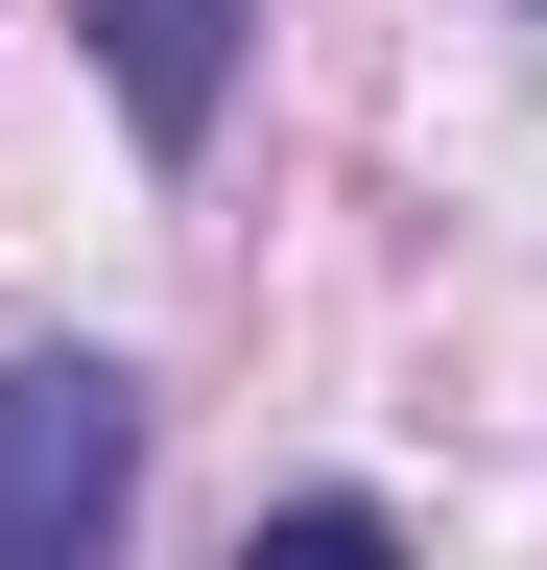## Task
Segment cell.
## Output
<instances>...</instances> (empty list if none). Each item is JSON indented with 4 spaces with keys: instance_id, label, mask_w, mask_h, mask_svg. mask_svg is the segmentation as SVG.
Listing matches in <instances>:
<instances>
[{
    "instance_id": "1",
    "label": "cell",
    "mask_w": 547,
    "mask_h": 570,
    "mask_svg": "<svg viewBox=\"0 0 547 570\" xmlns=\"http://www.w3.org/2000/svg\"><path fill=\"white\" fill-rule=\"evenodd\" d=\"M144 523V381L96 333H25L0 356V570H119Z\"/></svg>"
},
{
    "instance_id": "2",
    "label": "cell",
    "mask_w": 547,
    "mask_h": 570,
    "mask_svg": "<svg viewBox=\"0 0 547 570\" xmlns=\"http://www.w3.org/2000/svg\"><path fill=\"white\" fill-rule=\"evenodd\" d=\"M72 24H96V71H119V142H144V167H215L262 0H72Z\"/></svg>"
},
{
    "instance_id": "3",
    "label": "cell",
    "mask_w": 547,
    "mask_h": 570,
    "mask_svg": "<svg viewBox=\"0 0 547 570\" xmlns=\"http://www.w3.org/2000/svg\"><path fill=\"white\" fill-rule=\"evenodd\" d=\"M238 570H404L381 499H286V523H238Z\"/></svg>"
}]
</instances>
